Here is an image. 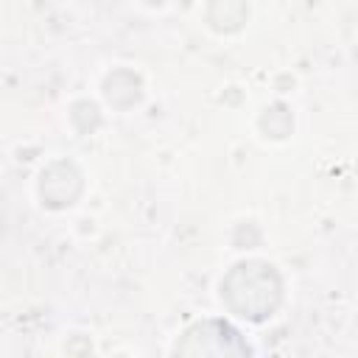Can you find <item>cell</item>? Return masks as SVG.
Masks as SVG:
<instances>
[{
    "label": "cell",
    "mask_w": 358,
    "mask_h": 358,
    "mask_svg": "<svg viewBox=\"0 0 358 358\" xmlns=\"http://www.w3.org/2000/svg\"><path fill=\"white\" fill-rule=\"evenodd\" d=\"M81 176L76 171V165L70 162H56L48 171H42V182H39V193L45 199L48 207H67L76 201Z\"/></svg>",
    "instance_id": "3"
},
{
    "label": "cell",
    "mask_w": 358,
    "mask_h": 358,
    "mask_svg": "<svg viewBox=\"0 0 358 358\" xmlns=\"http://www.w3.org/2000/svg\"><path fill=\"white\" fill-rule=\"evenodd\" d=\"M280 277L268 263L249 260L238 263L221 282V296L227 305L246 319H266L280 305Z\"/></svg>",
    "instance_id": "1"
},
{
    "label": "cell",
    "mask_w": 358,
    "mask_h": 358,
    "mask_svg": "<svg viewBox=\"0 0 358 358\" xmlns=\"http://www.w3.org/2000/svg\"><path fill=\"white\" fill-rule=\"evenodd\" d=\"M173 358H249V347L232 324L210 319L185 330Z\"/></svg>",
    "instance_id": "2"
}]
</instances>
